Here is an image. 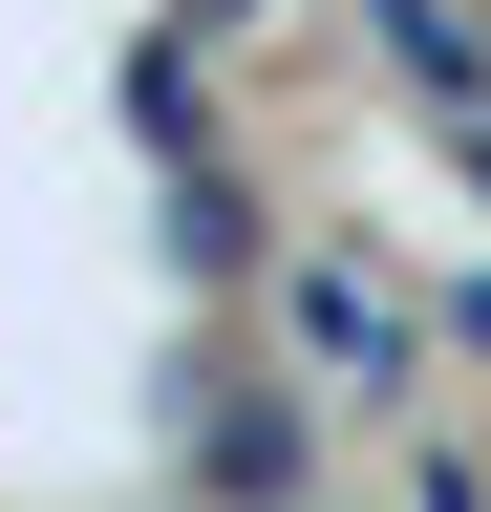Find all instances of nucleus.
<instances>
[{"label": "nucleus", "mask_w": 491, "mask_h": 512, "mask_svg": "<svg viewBox=\"0 0 491 512\" xmlns=\"http://www.w3.org/2000/svg\"><path fill=\"white\" fill-rule=\"evenodd\" d=\"M171 256H193V278H257V192H235V171H171Z\"/></svg>", "instance_id": "obj_3"}, {"label": "nucleus", "mask_w": 491, "mask_h": 512, "mask_svg": "<svg viewBox=\"0 0 491 512\" xmlns=\"http://www.w3.org/2000/svg\"><path fill=\"white\" fill-rule=\"evenodd\" d=\"M278 320H299V363H363V384H406V363H427L406 278H363V256H278Z\"/></svg>", "instance_id": "obj_1"}, {"label": "nucleus", "mask_w": 491, "mask_h": 512, "mask_svg": "<svg viewBox=\"0 0 491 512\" xmlns=\"http://www.w3.org/2000/svg\"><path fill=\"white\" fill-rule=\"evenodd\" d=\"M363 22H385V43L427 64V86H470V22H449V0H363Z\"/></svg>", "instance_id": "obj_4"}, {"label": "nucleus", "mask_w": 491, "mask_h": 512, "mask_svg": "<svg viewBox=\"0 0 491 512\" xmlns=\"http://www.w3.org/2000/svg\"><path fill=\"white\" fill-rule=\"evenodd\" d=\"M449 342H491V278H449Z\"/></svg>", "instance_id": "obj_5"}, {"label": "nucleus", "mask_w": 491, "mask_h": 512, "mask_svg": "<svg viewBox=\"0 0 491 512\" xmlns=\"http://www.w3.org/2000/svg\"><path fill=\"white\" fill-rule=\"evenodd\" d=\"M193 491H214V512H299V491H321V470H299V406H278V384H235V406L193 427Z\"/></svg>", "instance_id": "obj_2"}, {"label": "nucleus", "mask_w": 491, "mask_h": 512, "mask_svg": "<svg viewBox=\"0 0 491 512\" xmlns=\"http://www.w3.org/2000/svg\"><path fill=\"white\" fill-rule=\"evenodd\" d=\"M470 192H491V128H470Z\"/></svg>", "instance_id": "obj_6"}]
</instances>
